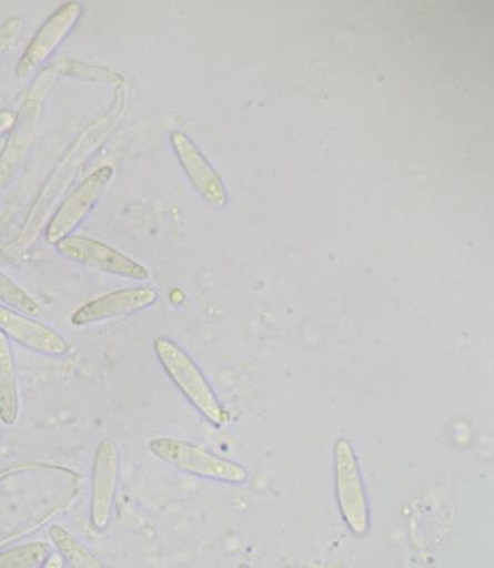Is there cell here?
I'll use <instances>...</instances> for the list:
<instances>
[{
	"mask_svg": "<svg viewBox=\"0 0 494 568\" xmlns=\"http://www.w3.org/2000/svg\"><path fill=\"white\" fill-rule=\"evenodd\" d=\"M50 538L62 559L72 568H102L104 565L87 549L85 546L61 526H52L49 529Z\"/></svg>",
	"mask_w": 494,
	"mask_h": 568,
	"instance_id": "obj_12",
	"label": "cell"
},
{
	"mask_svg": "<svg viewBox=\"0 0 494 568\" xmlns=\"http://www.w3.org/2000/svg\"><path fill=\"white\" fill-rule=\"evenodd\" d=\"M170 141L175 158L195 192L212 206H225L228 193L224 183L195 142L182 131H174Z\"/></svg>",
	"mask_w": 494,
	"mask_h": 568,
	"instance_id": "obj_8",
	"label": "cell"
},
{
	"mask_svg": "<svg viewBox=\"0 0 494 568\" xmlns=\"http://www.w3.org/2000/svg\"><path fill=\"white\" fill-rule=\"evenodd\" d=\"M63 559H62V556L59 554H53L51 552V555L49 556V559L47 560L46 562V566L43 567H49V568H54V567H63L64 564H63Z\"/></svg>",
	"mask_w": 494,
	"mask_h": 568,
	"instance_id": "obj_17",
	"label": "cell"
},
{
	"mask_svg": "<svg viewBox=\"0 0 494 568\" xmlns=\"http://www.w3.org/2000/svg\"><path fill=\"white\" fill-rule=\"evenodd\" d=\"M113 174V168L102 166L77 185L49 222L47 231L49 244L57 245L62 239L70 236L74 229L85 220L98 201L102 199Z\"/></svg>",
	"mask_w": 494,
	"mask_h": 568,
	"instance_id": "obj_5",
	"label": "cell"
},
{
	"mask_svg": "<svg viewBox=\"0 0 494 568\" xmlns=\"http://www.w3.org/2000/svg\"><path fill=\"white\" fill-rule=\"evenodd\" d=\"M82 6L70 2L57 10L31 39L17 65L19 79H26L46 63L51 54L70 36V32L82 16Z\"/></svg>",
	"mask_w": 494,
	"mask_h": 568,
	"instance_id": "obj_6",
	"label": "cell"
},
{
	"mask_svg": "<svg viewBox=\"0 0 494 568\" xmlns=\"http://www.w3.org/2000/svg\"><path fill=\"white\" fill-rule=\"evenodd\" d=\"M59 253L77 264L131 281H148L149 270L140 262L92 237L70 235L57 245Z\"/></svg>",
	"mask_w": 494,
	"mask_h": 568,
	"instance_id": "obj_4",
	"label": "cell"
},
{
	"mask_svg": "<svg viewBox=\"0 0 494 568\" xmlns=\"http://www.w3.org/2000/svg\"><path fill=\"white\" fill-rule=\"evenodd\" d=\"M0 332L31 352L48 356L68 353V343L52 327L0 304Z\"/></svg>",
	"mask_w": 494,
	"mask_h": 568,
	"instance_id": "obj_10",
	"label": "cell"
},
{
	"mask_svg": "<svg viewBox=\"0 0 494 568\" xmlns=\"http://www.w3.org/2000/svg\"><path fill=\"white\" fill-rule=\"evenodd\" d=\"M158 301V293L151 287L119 290L82 305L71 316L73 326L92 325L118 316L144 311Z\"/></svg>",
	"mask_w": 494,
	"mask_h": 568,
	"instance_id": "obj_9",
	"label": "cell"
},
{
	"mask_svg": "<svg viewBox=\"0 0 494 568\" xmlns=\"http://www.w3.org/2000/svg\"><path fill=\"white\" fill-rule=\"evenodd\" d=\"M19 413L20 392L13 349L9 338L0 332V422L14 425Z\"/></svg>",
	"mask_w": 494,
	"mask_h": 568,
	"instance_id": "obj_11",
	"label": "cell"
},
{
	"mask_svg": "<svg viewBox=\"0 0 494 568\" xmlns=\"http://www.w3.org/2000/svg\"><path fill=\"white\" fill-rule=\"evenodd\" d=\"M120 471L118 445L105 439L95 452L91 479V523L97 530H103L111 521Z\"/></svg>",
	"mask_w": 494,
	"mask_h": 568,
	"instance_id": "obj_7",
	"label": "cell"
},
{
	"mask_svg": "<svg viewBox=\"0 0 494 568\" xmlns=\"http://www.w3.org/2000/svg\"><path fill=\"white\" fill-rule=\"evenodd\" d=\"M51 552V546L43 541L20 545L0 554V568H40Z\"/></svg>",
	"mask_w": 494,
	"mask_h": 568,
	"instance_id": "obj_13",
	"label": "cell"
},
{
	"mask_svg": "<svg viewBox=\"0 0 494 568\" xmlns=\"http://www.w3.org/2000/svg\"><path fill=\"white\" fill-rule=\"evenodd\" d=\"M0 302L6 307L29 316L41 313L40 304L2 271H0Z\"/></svg>",
	"mask_w": 494,
	"mask_h": 568,
	"instance_id": "obj_14",
	"label": "cell"
},
{
	"mask_svg": "<svg viewBox=\"0 0 494 568\" xmlns=\"http://www.w3.org/2000/svg\"><path fill=\"white\" fill-rule=\"evenodd\" d=\"M17 116L9 111H0V135H3L14 126Z\"/></svg>",
	"mask_w": 494,
	"mask_h": 568,
	"instance_id": "obj_16",
	"label": "cell"
},
{
	"mask_svg": "<svg viewBox=\"0 0 494 568\" xmlns=\"http://www.w3.org/2000/svg\"><path fill=\"white\" fill-rule=\"evenodd\" d=\"M335 489L340 513L355 535L370 530V506L353 445L340 439L334 449Z\"/></svg>",
	"mask_w": 494,
	"mask_h": 568,
	"instance_id": "obj_3",
	"label": "cell"
},
{
	"mask_svg": "<svg viewBox=\"0 0 494 568\" xmlns=\"http://www.w3.org/2000/svg\"><path fill=\"white\" fill-rule=\"evenodd\" d=\"M62 69L64 70V74L75 75V78L79 79L101 81L105 83L122 81L117 73L101 68H93V65H81L79 63L68 62L64 63Z\"/></svg>",
	"mask_w": 494,
	"mask_h": 568,
	"instance_id": "obj_15",
	"label": "cell"
},
{
	"mask_svg": "<svg viewBox=\"0 0 494 568\" xmlns=\"http://www.w3.org/2000/svg\"><path fill=\"white\" fill-rule=\"evenodd\" d=\"M150 453L162 463L184 474L241 485L248 479V469L190 443L171 438H157L149 444Z\"/></svg>",
	"mask_w": 494,
	"mask_h": 568,
	"instance_id": "obj_2",
	"label": "cell"
},
{
	"mask_svg": "<svg viewBox=\"0 0 494 568\" xmlns=\"http://www.w3.org/2000/svg\"><path fill=\"white\" fill-rule=\"evenodd\" d=\"M153 349L164 373L202 417L216 426L228 423L229 415L210 382L181 346L161 336L153 343Z\"/></svg>",
	"mask_w": 494,
	"mask_h": 568,
	"instance_id": "obj_1",
	"label": "cell"
}]
</instances>
